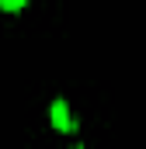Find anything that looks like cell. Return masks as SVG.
Masks as SVG:
<instances>
[{"instance_id": "1", "label": "cell", "mask_w": 146, "mask_h": 149, "mask_svg": "<svg viewBox=\"0 0 146 149\" xmlns=\"http://www.w3.org/2000/svg\"><path fill=\"white\" fill-rule=\"evenodd\" d=\"M52 125L59 132H73V121H70V111H66V101H56L52 104Z\"/></svg>"}, {"instance_id": "2", "label": "cell", "mask_w": 146, "mask_h": 149, "mask_svg": "<svg viewBox=\"0 0 146 149\" xmlns=\"http://www.w3.org/2000/svg\"><path fill=\"white\" fill-rule=\"evenodd\" d=\"M25 3H28V0H0V7H4L7 14H18V10H25Z\"/></svg>"}]
</instances>
